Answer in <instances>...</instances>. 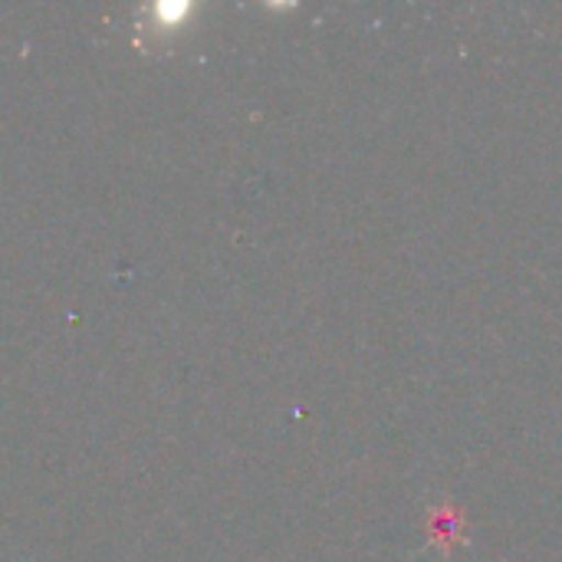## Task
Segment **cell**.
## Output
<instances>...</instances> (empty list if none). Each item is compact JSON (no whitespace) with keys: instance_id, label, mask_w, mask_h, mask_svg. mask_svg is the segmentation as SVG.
Segmentation results:
<instances>
[{"instance_id":"cell-1","label":"cell","mask_w":562,"mask_h":562,"mask_svg":"<svg viewBox=\"0 0 562 562\" xmlns=\"http://www.w3.org/2000/svg\"><path fill=\"white\" fill-rule=\"evenodd\" d=\"M428 547H441L445 553H451L454 547H464L468 543V524H464V514L451 504H435L428 510Z\"/></svg>"}]
</instances>
